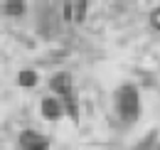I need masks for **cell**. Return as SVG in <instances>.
<instances>
[{
    "label": "cell",
    "instance_id": "obj_6",
    "mask_svg": "<svg viewBox=\"0 0 160 150\" xmlns=\"http://www.w3.org/2000/svg\"><path fill=\"white\" fill-rule=\"evenodd\" d=\"M20 84L22 86H35V84H37V74H35V72H22Z\"/></svg>",
    "mask_w": 160,
    "mask_h": 150
},
{
    "label": "cell",
    "instance_id": "obj_7",
    "mask_svg": "<svg viewBox=\"0 0 160 150\" xmlns=\"http://www.w3.org/2000/svg\"><path fill=\"white\" fill-rule=\"evenodd\" d=\"M5 12L8 15H22L25 12V2H8L5 5Z\"/></svg>",
    "mask_w": 160,
    "mask_h": 150
},
{
    "label": "cell",
    "instance_id": "obj_3",
    "mask_svg": "<svg viewBox=\"0 0 160 150\" xmlns=\"http://www.w3.org/2000/svg\"><path fill=\"white\" fill-rule=\"evenodd\" d=\"M20 145L25 150H49L47 140H44V135H40L37 131H25L20 135Z\"/></svg>",
    "mask_w": 160,
    "mask_h": 150
},
{
    "label": "cell",
    "instance_id": "obj_2",
    "mask_svg": "<svg viewBox=\"0 0 160 150\" xmlns=\"http://www.w3.org/2000/svg\"><path fill=\"white\" fill-rule=\"evenodd\" d=\"M49 86L57 91V94L67 101V98H72L74 96V89H72V76L67 74V72H62V74H54L52 76V81H49Z\"/></svg>",
    "mask_w": 160,
    "mask_h": 150
},
{
    "label": "cell",
    "instance_id": "obj_8",
    "mask_svg": "<svg viewBox=\"0 0 160 150\" xmlns=\"http://www.w3.org/2000/svg\"><path fill=\"white\" fill-rule=\"evenodd\" d=\"M72 8H74V2H67L64 5V18L67 20H72Z\"/></svg>",
    "mask_w": 160,
    "mask_h": 150
},
{
    "label": "cell",
    "instance_id": "obj_9",
    "mask_svg": "<svg viewBox=\"0 0 160 150\" xmlns=\"http://www.w3.org/2000/svg\"><path fill=\"white\" fill-rule=\"evenodd\" d=\"M153 27H158V30H160V10L153 12Z\"/></svg>",
    "mask_w": 160,
    "mask_h": 150
},
{
    "label": "cell",
    "instance_id": "obj_4",
    "mask_svg": "<svg viewBox=\"0 0 160 150\" xmlns=\"http://www.w3.org/2000/svg\"><path fill=\"white\" fill-rule=\"evenodd\" d=\"M59 113H62V108H59V103H57L54 98H44V101H42V116H44L47 121H57Z\"/></svg>",
    "mask_w": 160,
    "mask_h": 150
},
{
    "label": "cell",
    "instance_id": "obj_5",
    "mask_svg": "<svg viewBox=\"0 0 160 150\" xmlns=\"http://www.w3.org/2000/svg\"><path fill=\"white\" fill-rule=\"evenodd\" d=\"M86 10H89V2H74V8H72V20L81 22V20L86 18Z\"/></svg>",
    "mask_w": 160,
    "mask_h": 150
},
{
    "label": "cell",
    "instance_id": "obj_1",
    "mask_svg": "<svg viewBox=\"0 0 160 150\" xmlns=\"http://www.w3.org/2000/svg\"><path fill=\"white\" fill-rule=\"evenodd\" d=\"M116 106H118V113L126 123L136 121L138 118V91H136V86H131V84L121 86L118 94H116Z\"/></svg>",
    "mask_w": 160,
    "mask_h": 150
}]
</instances>
